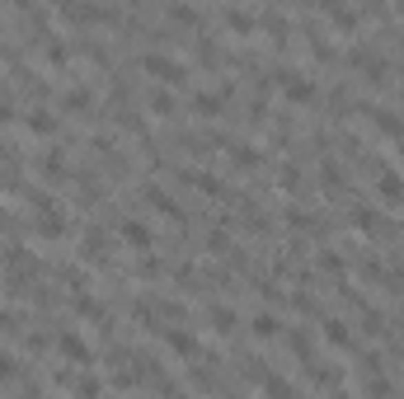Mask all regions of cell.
I'll return each instance as SVG.
<instances>
[{"mask_svg": "<svg viewBox=\"0 0 404 399\" xmlns=\"http://www.w3.org/2000/svg\"><path fill=\"white\" fill-rule=\"evenodd\" d=\"M400 47H404V38H400Z\"/></svg>", "mask_w": 404, "mask_h": 399, "instance_id": "obj_28", "label": "cell"}, {"mask_svg": "<svg viewBox=\"0 0 404 399\" xmlns=\"http://www.w3.org/2000/svg\"><path fill=\"white\" fill-rule=\"evenodd\" d=\"M231 160H235V164H259V151H249V146H235V151H231Z\"/></svg>", "mask_w": 404, "mask_h": 399, "instance_id": "obj_21", "label": "cell"}, {"mask_svg": "<svg viewBox=\"0 0 404 399\" xmlns=\"http://www.w3.org/2000/svg\"><path fill=\"white\" fill-rule=\"evenodd\" d=\"M235 324H240L235 310H226V305H216V310H212V329H216V334H231Z\"/></svg>", "mask_w": 404, "mask_h": 399, "instance_id": "obj_7", "label": "cell"}, {"mask_svg": "<svg viewBox=\"0 0 404 399\" xmlns=\"http://www.w3.org/2000/svg\"><path fill=\"white\" fill-rule=\"evenodd\" d=\"M282 89L292 104H315V85L310 80H297V76H282Z\"/></svg>", "mask_w": 404, "mask_h": 399, "instance_id": "obj_3", "label": "cell"}, {"mask_svg": "<svg viewBox=\"0 0 404 399\" xmlns=\"http://www.w3.org/2000/svg\"><path fill=\"white\" fill-rule=\"evenodd\" d=\"M76 390H81V395H99V390H104V385H99V380H94V376H85L81 385H76Z\"/></svg>", "mask_w": 404, "mask_h": 399, "instance_id": "obj_25", "label": "cell"}, {"mask_svg": "<svg viewBox=\"0 0 404 399\" xmlns=\"http://www.w3.org/2000/svg\"><path fill=\"white\" fill-rule=\"evenodd\" d=\"M381 197H390V202H400V197H404L400 174H385V179H381Z\"/></svg>", "mask_w": 404, "mask_h": 399, "instance_id": "obj_12", "label": "cell"}, {"mask_svg": "<svg viewBox=\"0 0 404 399\" xmlns=\"http://www.w3.org/2000/svg\"><path fill=\"white\" fill-rule=\"evenodd\" d=\"M324 188H329V193H339V188H343V179H339V169H334V164H324Z\"/></svg>", "mask_w": 404, "mask_h": 399, "instance_id": "obj_22", "label": "cell"}, {"mask_svg": "<svg viewBox=\"0 0 404 399\" xmlns=\"http://www.w3.org/2000/svg\"><path fill=\"white\" fill-rule=\"evenodd\" d=\"M254 338H277V319L259 315V319H254Z\"/></svg>", "mask_w": 404, "mask_h": 399, "instance_id": "obj_14", "label": "cell"}, {"mask_svg": "<svg viewBox=\"0 0 404 399\" xmlns=\"http://www.w3.org/2000/svg\"><path fill=\"white\" fill-rule=\"evenodd\" d=\"M292 347H297V357H310V343H306V334H292Z\"/></svg>", "mask_w": 404, "mask_h": 399, "instance_id": "obj_26", "label": "cell"}, {"mask_svg": "<svg viewBox=\"0 0 404 399\" xmlns=\"http://www.w3.org/2000/svg\"><path fill=\"white\" fill-rule=\"evenodd\" d=\"M43 174H47V179H66V160L47 155V160H43Z\"/></svg>", "mask_w": 404, "mask_h": 399, "instance_id": "obj_16", "label": "cell"}, {"mask_svg": "<svg viewBox=\"0 0 404 399\" xmlns=\"http://www.w3.org/2000/svg\"><path fill=\"white\" fill-rule=\"evenodd\" d=\"M226 28H231V33H240V38H249V33H254V19L240 14V10H231V14H226Z\"/></svg>", "mask_w": 404, "mask_h": 399, "instance_id": "obj_9", "label": "cell"}, {"mask_svg": "<svg viewBox=\"0 0 404 399\" xmlns=\"http://www.w3.org/2000/svg\"><path fill=\"white\" fill-rule=\"evenodd\" d=\"M61 352H66L71 362H89V347H85L76 334H61Z\"/></svg>", "mask_w": 404, "mask_h": 399, "instance_id": "obj_6", "label": "cell"}, {"mask_svg": "<svg viewBox=\"0 0 404 399\" xmlns=\"http://www.w3.org/2000/svg\"><path fill=\"white\" fill-rule=\"evenodd\" d=\"M169 19H179V24H198V10H193V5H169Z\"/></svg>", "mask_w": 404, "mask_h": 399, "instance_id": "obj_18", "label": "cell"}, {"mask_svg": "<svg viewBox=\"0 0 404 399\" xmlns=\"http://www.w3.org/2000/svg\"><path fill=\"white\" fill-rule=\"evenodd\" d=\"M193 184H198V188H202V193H212V197H226V188H221V184H216V179H212V174H193Z\"/></svg>", "mask_w": 404, "mask_h": 399, "instance_id": "obj_17", "label": "cell"}, {"mask_svg": "<svg viewBox=\"0 0 404 399\" xmlns=\"http://www.w3.org/2000/svg\"><path fill=\"white\" fill-rule=\"evenodd\" d=\"M33 226H38V235H43V239H61V235H66V216L56 212V207H43Z\"/></svg>", "mask_w": 404, "mask_h": 399, "instance_id": "obj_2", "label": "cell"}, {"mask_svg": "<svg viewBox=\"0 0 404 399\" xmlns=\"http://www.w3.org/2000/svg\"><path fill=\"white\" fill-rule=\"evenodd\" d=\"M89 108V89H71L66 94V113H85Z\"/></svg>", "mask_w": 404, "mask_h": 399, "instance_id": "obj_15", "label": "cell"}, {"mask_svg": "<svg viewBox=\"0 0 404 399\" xmlns=\"http://www.w3.org/2000/svg\"><path fill=\"white\" fill-rule=\"evenodd\" d=\"M108 249H104V235H99V230H89V235H85V259H104Z\"/></svg>", "mask_w": 404, "mask_h": 399, "instance_id": "obj_13", "label": "cell"}, {"mask_svg": "<svg viewBox=\"0 0 404 399\" xmlns=\"http://www.w3.org/2000/svg\"><path fill=\"white\" fill-rule=\"evenodd\" d=\"M146 202H151L156 212H164V216H174V221H179V202H174L169 193H160V188H146Z\"/></svg>", "mask_w": 404, "mask_h": 399, "instance_id": "obj_4", "label": "cell"}, {"mask_svg": "<svg viewBox=\"0 0 404 399\" xmlns=\"http://www.w3.org/2000/svg\"><path fill=\"white\" fill-rule=\"evenodd\" d=\"M43 52H47V61H52V66H61V61H66V47H61V43H47Z\"/></svg>", "mask_w": 404, "mask_h": 399, "instance_id": "obj_23", "label": "cell"}, {"mask_svg": "<svg viewBox=\"0 0 404 399\" xmlns=\"http://www.w3.org/2000/svg\"><path fill=\"white\" fill-rule=\"evenodd\" d=\"M221 94H202V99H193V113H202V118H216V113H221Z\"/></svg>", "mask_w": 404, "mask_h": 399, "instance_id": "obj_10", "label": "cell"}, {"mask_svg": "<svg viewBox=\"0 0 404 399\" xmlns=\"http://www.w3.org/2000/svg\"><path fill=\"white\" fill-rule=\"evenodd\" d=\"M324 338H329V343H334V347H352V338H348V329H343V324H339V319H329V324H324Z\"/></svg>", "mask_w": 404, "mask_h": 399, "instance_id": "obj_11", "label": "cell"}, {"mask_svg": "<svg viewBox=\"0 0 404 399\" xmlns=\"http://www.w3.org/2000/svg\"><path fill=\"white\" fill-rule=\"evenodd\" d=\"M28 127H33V132H52L56 122H52V113H33V118H28Z\"/></svg>", "mask_w": 404, "mask_h": 399, "instance_id": "obj_20", "label": "cell"}, {"mask_svg": "<svg viewBox=\"0 0 404 399\" xmlns=\"http://www.w3.org/2000/svg\"><path fill=\"white\" fill-rule=\"evenodd\" d=\"M123 239H127L132 249H151V230H146L141 221H127V226H123Z\"/></svg>", "mask_w": 404, "mask_h": 399, "instance_id": "obj_5", "label": "cell"}, {"mask_svg": "<svg viewBox=\"0 0 404 399\" xmlns=\"http://www.w3.org/2000/svg\"><path fill=\"white\" fill-rule=\"evenodd\" d=\"M141 66H146V76L164 80V85H184V80H189V71H184L174 56H160V52H151L146 61H141Z\"/></svg>", "mask_w": 404, "mask_h": 399, "instance_id": "obj_1", "label": "cell"}, {"mask_svg": "<svg viewBox=\"0 0 404 399\" xmlns=\"http://www.w3.org/2000/svg\"><path fill=\"white\" fill-rule=\"evenodd\" d=\"M10 122H14V108H10V104H0V127H10Z\"/></svg>", "mask_w": 404, "mask_h": 399, "instance_id": "obj_27", "label": "cell"}, {"mask_svg": "<svg viewBox=\"0 0 404 399\" xmlns=\"http://www.w3.org/2000/svg\"><path fill=\"white\" fill-rule=\"evenodd\" d=\"M14 371H19V362L0 352V385H10V380H14Z\"/></svg>", "mask_w": 404, "mask_h": 399, "instance_id": "obj_19", "label": "cell"}, {"mask_svg": "<svg viewBox=\"0 0 404 399\" xmlns=\"http://www.w3.org/2000/svg\"><path fill=\"white\" fill-rule=\"evenodd\" d=\"M151 113H174V99H169V94H156V99H151Z\"/></svg>", "mask_w": 404, "mask_h": 399, "instance_id": "obj_24", "label": "cell"}, {"mask_svg": "<svg viewBox=\"0 0 404 399\" xmlns=\"http://www.w3.org/2000/svg\"><path fill=\"white\" fill-rule=\"evenodd\" d=\"M164 343L174 347V352H184V357H193V352H198V343H193L184 329H169V334H164Z\"/></svg>", "mask_w": 404, "mask_h": 399, "instance_id": "obj_8", "label": "cell"}]
</instances>
